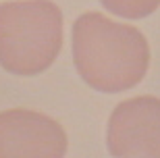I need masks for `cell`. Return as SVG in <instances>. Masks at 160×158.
<instances>
[{"label":"cell","mask_w":160,"mask_h":158,"mask_svg":"<svg viewBox=\"0 0 160 158\" xmlns=\"http://www.w3.org/2000/svg\"><path fill=\"white\" fill-rule=\"evenodd\" d=\"M106 146L112 156L160 158V98L137 96L117 104L108 119Z\"/></svg>","instance_id":"obj_4"},{"label":"cell","mask_w":160,"mask_h":158,"mask_svg":"<svg viewBox=\"0 0 160 158\" xmlns=\"http://www.w3.org/2000/svg\"><path fill=\"white\" fill-rule=\"evenodd\" d=\"M67 148L65 129L52 117L29 108L0 112V158H62Z\"/></svg>","instance_id":"obj_3"},{"label":"cell","mask_w":160,"mask_h":158,"mask_svg":"<svg viewBox=\"0 0 160 158\" xmlns=\"http://www.w3.org/2000/svg\"><path fill=\"white\" fill-rule=\"evenodd\" d=\"M73 63L96 92L119 94L135 88L150 67V46L133 25L102 13H83L73 23Z\"/></svg>","instance_id":"obj_1"},{"label":"cell","mask_w":160,"mask_h":158,"mask_svg":"<svg viewBox=\"0 0 160 158\" xmlns=\"http://www.w3.org/2000/svg\"><path fill=\"white\" fill-rule=\"evenodd\" d=\"M100 4L117 17L143 19L150 17L160 6V0H100Z\"/></svg>","instance_id":"obj_5"},{"label":"cell","mask_w":160,"mask_h":158,"mask_svg":"<svg viewBox=\"0 0 160 158\" xmlns=\"http://www.w3.org/2000/svg\"><path fill=\"white\" fill-rule=\"evenodd\" d=\"M62 48V13L52 0L0 4V67L19 77L48 71Z\"/></svg>","instance_id":"obj_2"}]
</instances>
